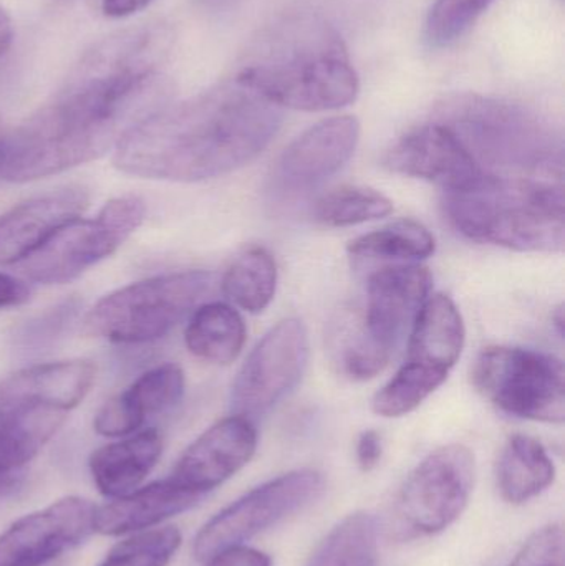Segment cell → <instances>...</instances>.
I'll use <instances>...</instances> for the list:
<instances>
[{"instance_id":"cell-1","label":"cell","mask_w":565,"mask_h":566,"mask_svg":"<svg viewBox=\"0 0 565 566\" xmlns=\"http://www.w3.org/2000/svg\"><path fill=\"white\" fill-rule=\"evenodd\" d=\"M171 42V30L158 22L95 43L62 90L7 132L3 181L49 178L115 151L139 123L168 105L161 69Z\"/></svg>"},{"instance_id":"cell-2","label":"cell","mask_w":565,"mask_h":566,"mask_svg":"<svg viewBox=\"0 0 565 566\" xmlns=\"http://www.w3.org/2000/svg\"><path fill=\"white\" fill-rule=\"evenodd\" d=\"M281 123L279 106L234 78L153 113L119 143L113 165L136 178L206 181L258 158Z\"/></svg>"},{"instance_id":"cell-3","label":"cell","mask_w":565,"mask_h":566,"mask_svg":"<svg viewBox=\"0 0 565 566\" xmlns=\"http://www.w3.org/2000/svg\"><path fill=\"white\" fill-rule=\"evenodd\" d=\"M236 80L279 108L327 112L357 98L360 83L337 30L312 13H292L252 40Z\"/></svg>"},{"instance_id":"cell-4","label":"cell","mask_w":565,"mask_h":566,"mask_svg":"<svg viewBox=\"0 0 565 566\" xmlns=\"http://www.w3.org/2000/svg\"><path fill=\"white\" fill-rule=\"evenodd\" d=\"M443 211L464 238L517 252L564 251V189L533 178L483 175L444 191Z\"/></svg>"},{"instance_id":"cell-5","label":"cell","mask_w":565,"mask_h":566,"mask_svg":"<svg viewBox=\"0 0 565 566\" xmlns=\"http://www.w3.org/2000/svg\"><path fill=\"white\" fill-rule=\"evenodd\" d=\"M437 123L447 126L480 166L563 176V139L524 106L481 95L450 96L438 105Z\"/></svg>"},{"instance_id":"cell-6","label":"cell","mask_w":565,"mask_h":566,"mask_svg":"<svg viewBox=\"0 0 565 566\" xmlns=\"http://www.w3.org/2000/svg\"><path fill=\"white\" fill-rule=\"evenodd\" d=\"M96 368L90 361L30 366L0 381V474L32 461L88 395Z\"/></svg>"},{"instance_id":"cell-7","label":"cell","mask_w":565,"mask_h":566,"mask_svg":"<svg viewBox=\"0 0 565 566\" xmlns=\"http://www.w3.org/2000/svg\"><path fill=\"white\" fill-rule=\"evenodd\" d=\"M205 271L158 275L103 296L85 318V333L112 343L153 342L168 335L211 293Z\"/></svg>"},{"instance_id":"cell-8","label":"cell","mask_w":565,"mask_h":566,"mask_svg":"<svg viewBox=\"0 0 565 566\" xmlns=\"http://www.w3.org/2000/svg\"><path fill=\"white\" fill-rule=\"evenodd\" d=\"M473 382L484 398L506 415L547 424L564 422L565 373L556 356L493 346L478 356Z\"/></svg>"},{"instance_id":"cell-9","label":"cell","mask_w":565,"mask_h":566,"mask_svg":"<svg viewBox=\"0 0 565 566\" xmlns=\"http://www.w3.org/2000/svg\"><path fill=\"white\" fill-rule=\"evenodd\" d=\"M145 201L122 196L103 206L93 219L76 218L62 226L39 251L20 262L29 281L62 285L115 254L145 219Z\"/></svg>"},{"instance_id":"cell-10","label":"cell","mask_w":565,"mask_h":566,"mask_svg":"<svg viewBox=\"0 0 565 566\" xmlns=\"http://www.w3.org/2000/svg\"><path fill=\"white\" fill-rule=\"evenodd\" d=\"M477 481L474 454L463 444H448L428 454L401 485L395 522L404 537H431L467 511Z\"/></svg>"},{"instance_id":"cell-11","label":"cell","mask_w":565,"mask_h":566,"mask_svg":"<svg viewBox=\"0 0 565 566\" xmlns=\"http://www.w3.org/2000/svg\"><path fill=\"white\" fill-rule=\"evenodd\" d=\"M324 485L321 472L302 469L252 489L216 514L199 531L192 545L196 560L206 562L212 555L242 545L249 538L274 527L289 515L314 502L324 491Z\"/></svg>"},{"instance_id":"cell-12","label":"cell","mask_w":565,"mask_h":566,"mask_svg":"<svg viewBox=\"0 0 565 566\" xmlns=\"http://www.w3.org/2000/svg\"><path fill=\"white\" fill-rule=\"evenodd\" d=\"M308 353V333L301 319L285 318L272 326L232 385V412L252 422L268 415L301 382Z\"/></svg>"},{"instance_id":"cell-13","label":"cell","mask_w":565,"mask_h":566,"mask_svg":"<svg viewBox=\"0 0 565 566\" xmlns=\"http://www.w3.org/2000/svg\"><path fill=\"white\" fill-rule=\"evenodd\" d=\"M430 271L418 264L385 265L368 277L367 296L357 305L358 322L368 342L391 359L405 333L430 295Z\"/></svg>"},{"instance_id":"cell-14","label":"cell","mask_w":565,"mask_h":566,"mask_svg":"<svg viewBox=\"0 0 565 566\" xmlns=\"http://www.w3.org/2000/svg\"><path fill=\"white\" fill-rule=\"evenodd\" d=\"M96 507L65 497L33 512L0 535V566H43L79 547L95 532Z\"/></svg>"},{"instance_id":"cell-15","label":"cell","mask_w":565,"mask_h":566,"mask_svg":"<svg viewBox=\"0 0 565 566\" xmlns=\"http://www.w3.org/2000/svg\"><path fill=\"white\" fill-rule=\"evenodd\" d=\"M255 449L254 422L232 415L216 422L186 449L169 479L192 494L205 495L248 465Z\"/></svg>"},{"instance_id":"cell-16","label":"cell","mask_w":565,"mask_h":566,"mask_svg":"<svg viewBox=\"0 0 565 566\" xmlns=\"http://www.w3.org/2000/svg\"><path fill=\"white\" fill-rule=\"evenodd\" d=\"M384 166L397 175L440 185L444 191L470 186L484 172L460 139L437 122L401 136L385 155Z\"/></svg>"},{"instance_id":"cell-17","label":"cell","mask_w":565,"mask_h":566,"mask_svg":"<svg viewBox=\"0 0 565 566\" xmlns=\"http://www.w3.org/2000/svg\"><path fill=\"white\" fill-rule=\"evenodd\" d=\"M360 123L354 116H332L302 133L282 153L275 169L279 185L304 192L327 181L354 156Z\"/></svg>"},{"instance_id":"cell-18","label":"cell","mask_w":565,"mask_h":566,"mask_svg":"<svg viewBox=\"0 0 565 566\" xmlns=\"http://www.w3.org/2000/svg\"><path fill=\"white\" fill-rule=\"evenodd\" d=\"M83 188L59 189L17 205L0 216V265L20 264L39 251L62 226L88 208Z\"/></svg>"},{"instance_id":"cell-19","label":"cell","mask_w":565,"mask_h":566,"mask_svg":"<svg viewBox=\"0 0 565 566\" xmlns=\"http://www.w3.org/2000/svg\"><path fill=\"white\" fill-rule=\"evenodd\" d=\"M185 395V373L172 363L143 373L128 389L106 401L96 412L95 431L105 438H123L138 431L146 419L179 405Z\"/></svg>"},{"instance_id":"cell-20","label":"cell","mask_w":565,"mask_h":566,"mask_svg":"<svg viewBox=\"0 0 565 566\" xmlns=\"http://www.w3.org/2000/svg\"><path fill=\"white\" fill-rule=\"evenodd\" d=\"M463 316L443 293L428 296L411 326L407 363L448 378L464 348Z\"/></svg>"},{"instance_id":"cell-21","label":"cell","mask_w":565,"mask_h":566,"mask_svg":"<svg viewBox=\"0 0 565 566\" xmlns=\"http://www.w3.org/2000/svg\"><path fill=\"white\" fill-rule=\"evenodd\" d=\"M201 499L202 495L179 488L171 479L153 482L96 509L95 532L116 537L145 531L161 524L166 518L189 511Z\"/></svg>"},{"instance_id":"cell-22","label":"cell","mask_w":565,"mask_h":566,"mask_svg":"<svg viewBox=\"0 0 565 566\" xmlns=\"http://www.w3.org/2000/svg\"><path fill=\"white\" fill-rule=\"evenodd\" d=\"M161 452L163 439L155 429L103 446L90 458L93 481L106 497H125L148 478Z\"/></svg>"},{"instance_id":"cell-23","label":"cell","mask_w":565,"mask_h":566,"mask_svg":"<svg viewBox=\"0 0 565 566\" xmlns=\"http://www.w3.org/2000/svg\"><path fill=\"white\" fill-rule=\"evenodd\" d=\"M556 479V465L540 441L516 434L506 442L498 462V488L501 497L523 505L543 494Z\"/></svg>"},{"instance_id":"cell-24","label":"cell","mask_w":565,"mask_h":566,"mask_svg":"<svg viewBox=\"0 0 565 566\" xmlns=\"http://www.w3.org/2000/svg\"><path fill=\"white\" fill-rule=\"evenodd\" d=\"M185 338L196 358L212 365H231L244 346L245 323L228 303H202L192 312Z\"/></svg>"},{"instance_id":"cell-25","label":"cell","mask_w":565,"mask_h":566,"mask_svg":"<svg viewBox=\"0 0 565 566\" xmlns=\"http://www.w3.org/2000/svg\"><path fill=\"white\" fill-rule=\"evenodd\" d=\"M378 554L377 521L355 512L328 532L307 566H378Z\"/></svg>"},{"instance_id":"cell-26","label":"cell","mask_w":565,"mask_h":566,"mask_svg":"<svg viewBox=\"0 0 565 566\" xmlns=\"http://www.w3.org/2000/svg\"><path fill=\"white\" fill-rule=\"evenodd\" d=\"M221 286L224 295L239 308L249 313L264 312L278 289L274 258L265 249H249L232 262Z\"/></svg>"},{"instance_id":"cell-27","label":"cell","mask_w":565,"mask_h":566,"mask_svg":"<svg viewBox=\"0 0 565 566\" xmlns=\"http://www.w3.org/2000/svg\"><path fill=\"white\" fill-rule=\"evenodd\" d=\"M437 242L420 222L398 221L348 244V254L362 261H421L435 254Z\"/></svg>"},{"instance_id":"cell-28","label":"cell","mask_w":565,"mask_h":566,"mask_svg":"<svg viewBox=\"0 0 565 566\" xmlns=\"http://www.w3.org/2000/svg\"><path fill=\"white\" fill-rule=\"evenodd\" d=\"M394 205L387 196L364 186H338L314 205L315 221L327 228H350L387 218Z\"/></svg>"},{"instance_id":"cell-29","label":"cell","mask_w":565,"mask_h":566,"mask_svg":"<svg viewBox=\"0 0 565 566\" xmlns=\"http://www.w3.org/2000/svg\"><path fill=\"white\" fill-rule=\"evenodd\" d=\"M447 378L420 366L404 363L397 375L375 395L372 409L381 418H401L420 408Z\"/></svg>"},{"instance_id":"cell-30","label":"cell","mask_w":565,"mask_h":566,"mask_svg":"<svg viewBox=\"0 0 565 566\" xmlns=\"http://www.w3.org/2000/svg\"><path fill=\"white\" fill-rule=\"evenodd\" d=\"M179 547L178 528H155L119 542L98 566H168Z\"/></svg>"},{"instance_id":"cell-31","label":"cell","mask_w":565,"mask_h":566,"mask_svg":"<svg viewBox=\"0 0 565 566\" xmlns=\"http://www.w3.org/2000/svg\"><path fill=\"white\" fill-rule=\"evenodd\" d=\"M494 0H437L425 23L431 49H444L464 35Z\"/></svg>"},{"instance_id":"cell-32","label":"cell","mask_w":565,"mask_h":566,"mask_svg":"<svg viewBox=\"0 0 565 566\" xmlns=\"http://www.w3.org/2000/svg\"><path fill=\"white\" fill-rule=\"evenodd\" d=\"M564 528L551 524L534 532L508 566H564Z\"/></svg>"},{"instance_id":"cell-33","label":"cell","mask_w":565,"mask_h":566,"mask_svg":"<svg viewBox=\"0 0 565 566\" xmlns=\"http://www.w3.org/2000/svg\"><path fill=\"white\" fill-rule=\"evenodd\" d=\"M205 564V566H272V560L264 552L244 547V545H236V547L226 548V551L212 555Z\"/></svg>"},{"instance_id":"cell-34","label":"cell","mask_w":565,"mask_h":566,"mask_svg":"<svg viewBox=\"0 0 565 566\" xmlns=\"http://www.w3.org/2000/svg\"><path fill=\"white\" fill-rule=\"evenodd\" d=\"M381 438L377 431L362 432L357 441V464L364 472L377 468L381 459Z\"/></svg>"},{"instance_id":"cell-35","label":"cell","mask_w":565,"mask_h":566,"mask_svg":"<svg viewBox=\"0 0 565 566\" xmlns=\"http://www.w3.org/2000/svg\"><path fill=\"white\" fill-rule=\"evenodd\" d=\"M30 300V289L25 282L0 274V310L23 305Z\"/></svg>"},{"instance_id":"cell-36","label":"cell","mask_w":565,"mask_h":566,"mask_svg":"<svg viewBox=\"0 0 565 566\" xmlns=\"http://www.w3.org/2000/svg\"><path fill=\"white\" fill-rule=\"evenodd\" d=\"M153 2L155 0H103L102 10L109 19H125Z\"/></svg>"},{"instance_id":"cell-37","label":"cell","mask_w":565,"mask_h":566,"mask_svg":"<svg viewBox=\"0 0 565 566\" xmlns=\"http://www.w3.org/2000/svg\"><path fill=\"white\" fill-rule=\"evenodd\" d=\"M13 36H15V32H13L12 19H10L6 9L0 6V56L9 52L13 43Z\"/></svg>"},{"instance_id":"cell-38","label":"cell","mask_w":565,"mask_h":566,"mask_svg":"<svg viewBox=\"0 0 565 566\" xmlns=\"http://www.w3.org/2000/svg\"><path fill=\"white\" fill-rule=\"evenodd\" d=\"M20 484H22V479L15 472L0 474V502L6 501L13 492L19 491Z\"/></svg>"},{"instance_id":"cell-39","label":"cell","mask_w":565,"mask_h":566,"mask_svg":"<svg viewBox=\"0 0 565 566\" xmlns=\"http://www.w3.org/2000/svg\"><path fill=\"white\" fill-rule=\"evenodd\" d=\"M198 2L209 12L222 13L231 10L239 0H198Z\"/></svg>"},{"instance_id":"cell-40","label":"cell","mask_w":565,"mask_h":566,"mask_svg":"<svg viewBox=\"0 0 565 566\" xmlns=\"http://www.w3.org/2000/svg\"><path fill=\"white\" fill-rule=\"evenodd\" d=\"M554 325H556L557 332L559 335H564V310L563 306L556 310V313L553 315Z\"/></svg>"},{"instance_id":"cell-41","label":"cell","mask_w":565,"mask_h":566,"mask_svg":"<svg viewBox=\"0 0 565 566\" xmlns=\"http://www.w3.org/2000/svg\"><path fill=\"white\" fill-rule=\"evenodd\" d=\"M9 129L3 128L0 122V181H2V163H3V146H6V136Z\"/></svg>"}]
</instances>
